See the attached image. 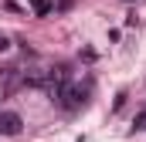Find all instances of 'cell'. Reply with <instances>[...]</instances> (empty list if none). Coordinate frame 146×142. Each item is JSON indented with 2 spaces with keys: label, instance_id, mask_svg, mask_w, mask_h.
Returning <instances> with one entry per match:
<instances>
[{
  "label": "cell",
  "instance_id": "1",
  "mask_svg": "<svg viewBox=\"0 0 146 142\" xmlns=\"http://www.w3.org/2000/svg\"><path fill=\"white\" fill-rule=\"evenodd\" d=\"M54 102L65 108V112H78V108H85V102H88V88H82V85H68V81H65Z\"/></svg>",
  "mask_w": 146,
  "mask_h": 142
},
{
  "label": "cell",
  "instance_id": "2",
  "mask_svg": "<svg viewBox=\"0 0 146 142\" xmlns=\"http://www.w3.org/2000/svg\"><path fill=\"white\" fill-rule=\"evenodd\" d=\"M24 118L17 112H0V135H21Z\"/></svg>",
  "mask_w": 146,
  "mask_h": 142
},
{
  "label": "cell",
  "instance_id": "3",
  "mask_svg": "<svg viewBox=\"0 0 146 142\" xmlns=\"http://www.w3.org/2000/svg\"><path fill=\"white\" fill-rule=\"evenodd\" d=\"M17 81H24V78H21V71H17V68H3V71H0V95H7Z\"/></svg>",
  "mask_w": 146,
  "mask_h": 142
},
{
  "label": "cell",
  "instance_id": "4",
  "mask_svg": "<svg viewBox=\"0 0 146 142\" xmlns=\"http://www.w3.org/2000/svg\"><path fill=\"white\" fill-rule=\"evenodd\" d=\"M31 10H34V17H44L51 10V0H31Z\"/></svg>",
  "mask_w": 146,
  "mask_h": 142
},
{
  "label": "cell",
  "instance_id": "5",
  "mask_svg": "<svg viewBox=\"0 0 146 142\" xmlns=\"http://www.w3.org/2000/svg\"><path fill=\"white\" fill-rule=\"evenodd\" d=\"M7 47H10V41H7V37L0 34V54H3V51H7Z\"/></svg>",
  "mask_w": 146,
  "mask_h": 142
},
{
  "label": "cell",
  "instance_id": "6",
  "mask_svg": "<svg viewBox=\"0 0 146 142\" xmlns=\"http://www.w3.org/2000/svg\"><path fill=\"white\" fill-rule=\"evenodd\" d=\"M136 129H146V112L139 115V118H136Z\"/></svg>",
  "mask_w": 146,
  "mask_h": 142
},
{
  "label": "cell",
  "instance_id": "7",
  "mask_svg": "<svg viewBox=\"0 0 146 142\" xmlns=\"http://www.w3.org/2000/svg\"><path fill=\"white\" fill-rule=\"evenodd\" d=\"M126 3H129V0H126Z\"/></svg>",
  "mask_w": 146,
  "mask_h": 142
}]
</instances>
